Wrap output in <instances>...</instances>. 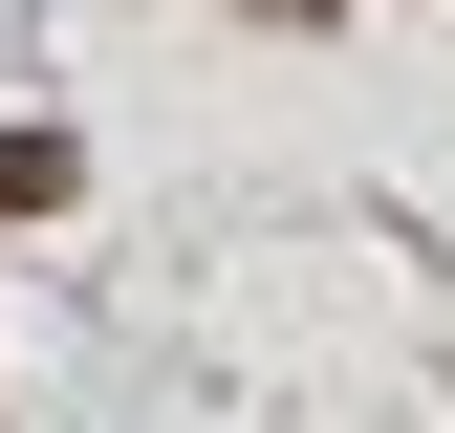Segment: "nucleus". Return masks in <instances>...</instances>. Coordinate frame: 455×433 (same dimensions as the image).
<instances>
[{
	"label": "nucleus",
	"instance_id": "nucleus-1",
	"mask_svg": "<svg viewBox=\"0 0 455 433\" xmlns=\"http://www.w3.org/2000/svg\"><path fill=\"white\" fill-rule=\"evenodd\" d=\"M0 216H66V130L44 108H0Z\"/></svg>",
	"mask_w": 455,
	"mask_h": 433
},
{
	"label": "nucleus",
	"instance_id": "nucleus-2",
	"mask_svg": "<svg viewBox=\"0 0 455 433\" xmlns=\"http://www.w3.org/2000/svg\"><path fill=\"white\" fill-rule=\"evenodd\" d=\"M260 22H325V0H260Z\"/></svg>",
	"mask_w": 455,
	"mask_h": 433
}]
</instances>
